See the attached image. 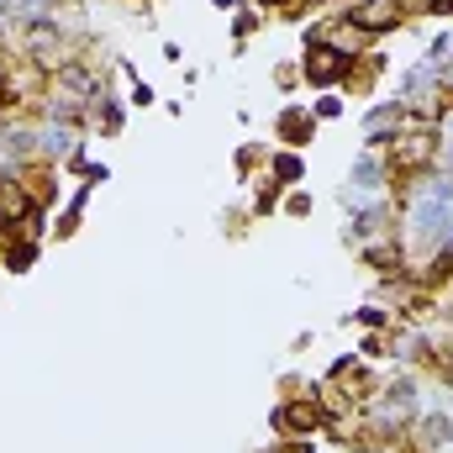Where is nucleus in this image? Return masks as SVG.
<instances>
[{
	"label": "nucleus",
	"instance_id": "obj_1",
	"mask_svg": "<svg viewBox=\"0 0 453 453\" xmlns=\"http://www.w3.org/2000/svg\"><path fill=\"white\" fill-rule=\"evenodd\" d=\"M274 433L290 438V443H306L317 433H327V406H322V385L311 395H290L274 406Z\"/></svg>",
	"mask_w": 453,
	"mask_h": 453
},
{
	"label": "nucleus",
	"instance_id": "obj_10",
	"mask_svg": "<svg viewBox=\"0 0 453 453\" xmlns=\"http://www.w3.org/2000/svg\"><path fill=\"white\" fill-rule=\"evenodd\" d=\"M280 201H285V185L264 174V180H258V190H253V217H269V211H274Z\"/></svg>",
	"mask_w": 453,
	"mask_h": 453
},
{
	"label": "nucleus",
	"instance_id": "obj_17",
	"mask_svg": "<svg viewBox=\"0 0 453 453\" xmlns=\"http://www.w3.org/2000/svg\"><path fill=\"white\" fill-rule=\"evenodd\" d=\"M258 158H264L258 148H242V153H237V169H242V174H253V169H258Z\"/></svg>",
	"mask_w": 453,
	"mask_h": 453
},
{
	"label": "nucleus",
	"instance_id": "obj_20",
	"mask_svg": "<svg viewBox=\"0 0 453 453\" xmlns=\"http://www.w3.org/2000/svg\"><path fill=\"white\" fill-rule=\"evenodd\" d=\"M0 232H5V226H0Z\"/></svg>",
	"mask_w": 453,
	"mask_h": 453
},
{
	"label": "nucleus",
	"instance_id": "obj_19",
	"mask_svg": "<svg viewBox=\"0 0 453 453\" xmlns=\"http://www.w3.org/2000/svg\"><path fill=\"white\" fill-rule=\"evenodd\" d=\"M211 5H217V11H232V0H211Z\"/></svg>",
	"mask_w": 453,
	"mask_h": 453
},
{
	"label": "nucleus",
	"instance_id": "obj_12",
	"mask_svg": "<svg viewBox=\"0 0 453 453\" xmlns=\"http://www.w3.org/2000/svg\"><path fill=\"white\" fill-rule=\"evenodd\" d=\"M353 322H358V327H369V333H385V327H395V311H385V306H358V311H353Z\"/></svg>",
	"mask_w": 453,
	"mask_h": 453
},
{
	"label": "nucleus",
	"instance_id": "obj_7",
	"mask_svg": "<svg viewBox=\"0 0 453 453\" xmlns=\"http://www.w3.org/2000/svg\"><path fill=\"white\" fill-rule=\"evenodd\" d=\"M264 174L280 180V185H301V180H306V158H301L296 148H274L269 164H264Z\"/></svg>",
	"mask_w": 453,
	"mask_h": 453
},
{
	"label": "nucleus",
	"instance_id": "obj_13",
	"mask_svg": "<svg viewBox=\"0 0 453 453\" xmlns=\"http://www.w3.org/2000/svg\"><path fill=\"white\" fill-rule=\"evenodd\" d=\"M342 111H348V106H342V96H338V90H322V96L311 101V116H317V121H338Z\"/></svg>",
	"mask_w": 453,
	"mask_h": 453
},
{
	"label": "nucleus",
	"instance_id": "obj_8",
	"mask_svg": "<svg viewBox=\"0 0 453 453\" xmlns=\"http://www.w3.org/2000/svg\"><path fill=\"white\" fill-rule=\"evenodd\" d=\"M417 433H422V449H449L453 443V411H427Z\"/></svg>",
	"mask_w": 453,
	"mask_h": 453
},
{
	"label": "nucleus",
	"instance_id": "obj_11",
	"mask_svg": "<svg viewBox=\"0 0 453 453\" xmlns=\"http://www.w3.org/2000/svg\"><path fill=\"white\" fill-rule=\"evenodd\" d=\"M121 121H127V111H121V101H111V96H101V101H96V127H101V132H121Z\"/></svg>",
	"mask_w": 453,
	"mask_h": 453
},
{
	"label": "nucleus",
	"instance_id": "obj_16",
	"mask_svg": "<svg viewBox=\"0 0 453 453\" xmlns=\"http://www.w3.org/2000/svg\"><path fill=\"white\" fill-rule=\"evenodd\" d=\"M285 211H290V217H311V196H306V190L285 196Z\"/></svg>",
	"mask_w": 453,
	"mask_h": 453
},
{
	"label": "nucleus",
	"instance_id": "obj_3",
	"mask_svg": "<svg viewBox=\"0 0 453 453\" xmlns=\"http://www.w3.org/2000/svg\"><path fill=\"white\" fill-rule=\"evenodd\" d=\"M342 16L374 42V37H385V32H395V27L406 21V0H348Z\"/></svg>",
	"mask_w": 453,
	"mask_h": 453
},
{
	"label": "nucleus",
	"instance_id": "obj_9",
	"mask_svg": "<svg viewBox=\"0 0 453 453\" xmlns=\"http://www.w3.org/2000/svg\"><path fill=\"white\" fill-rule=\"evenodd\" d=\"M90 190H96V185H80V190H74V201L64 206V217H58V226H53L58 237H74V226H80V217H85V201H90Z\"/></svg>",
	"mask_w": 453,
	"mask_h": 453
},
{
	"label": "nucleus",
	"instance_id": "obj_6",
	"mask_svg": "<svg viewBox=\"0 0 453 453\" xmlns=\"http://www.w3.org/2000/svg\"><path fill=\"white\" fill-rule=\"evenodd\" d=\"M37 248H42V237H27V232H0V269L27 274V269L37 264Z\"/></svg>",
	"mask_w": 453,
	"mask_h": 453
},
{
	"label": "nucleus",
	"instance_id": "obj_2",
	"mask_svg": "<svg viewBox=\"0 0 453 453\" xmlns=\"http://www.w3.org/2000/svg\"><path fill=\"white\" fill-rule=\"evenodd\" d=\"M353 64H358V58H348V53H338V48H327V42H306L301 80H306L311 90H342L348 74H353Z\"/></svg>",
	"mask_w": 453,
	"mask_h": 453
},
{
	"label": "nucleus",
	"instance_id": "obj_15",
	"mask_svg": "<svg viewBox=\"0 0 453 453\" xmlns=\"http://www.w3.org/2000/svg\"><path fill=\"white\" fill-rule=\"evenodd\" d=\"M253 27H258V11H253V5H248V11H237V16H232V37H237V48H242V42H248V37H253Z\"/></svg>",
	"mask_w": 453,
	"mask_h": 453
},
{
	"label": "nucleus",
	"instance_id": "obj_18",
	"mask_svg": "<svg viewBox=\"0 0 453 453\" xmlns=\"http://www.w3.org/2000/svg\"><path fill=\"white\" fill-rule=\"evenodd\" d=\"M132 106H153V90L142 80H132Z\"/></svg>",
	"mask_w": 453,
	"mask_h": 453
},
{
	"label": "nucleus",
	"instance_id": "obj_5",
	"mask_svg": "<svg viewBox=\"0 0 453 453\" xmlns=\"http://www.w3.org/2000/svg\"><path fill=\"white\" fill-rule=\"evenodd\" d=\"M348 185H353V196H385V185H390V169H385V158L364 148V153L353 158V169H348Z\"/></svg>",
	"mask_w": 453,
	"mask_h": 453
},
{
	"label": "nucleus",
	"instance_id": "obj_14",
	"mask_svg": "<svg viewBox=\"0 0 453 453\" xmlns=\"http://www.w3.org/2000/svg\"><path fill=\"white\" fill-rule=\"evenodd\" d=\"M306 5H311V0H253V11H269V16H290V21H296Z\"/></svg>",
	"mask_w": 453,
	"mask_h": 453
},
{
	"label": "nucleus",
	"instance_id": "obj_4",
	"mask_svg": "<svg viewBox=\"0 0 453 453\" xmlns=\"http://www.w3.org/2000/svg\"><path fill=\"white\" fill-rule=\"evenodd\" d=\"M274 137H280L285 148H306V142L317 137V116H311V106H301V101H290L285 111L274 116Z\"/></svg>",
	"mask_w": 453,
	"mask_h": 453
}]
</instances>
